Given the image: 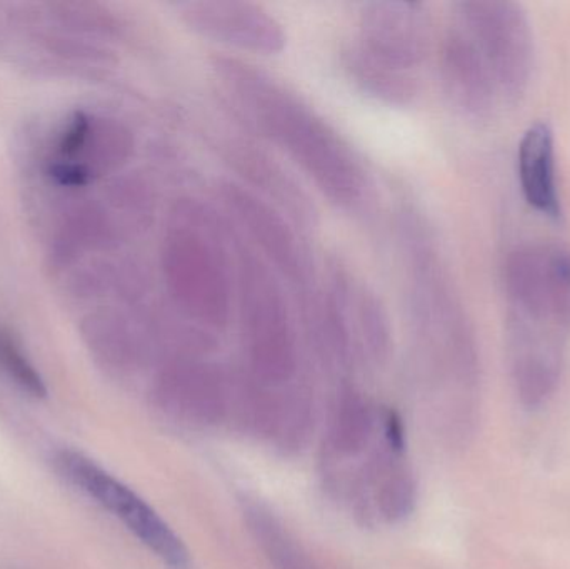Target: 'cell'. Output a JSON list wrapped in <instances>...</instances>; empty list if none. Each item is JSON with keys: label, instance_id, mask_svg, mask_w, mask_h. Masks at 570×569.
<instances>
[{"label": "cell", "instance_id": "9a60e30c", "mask_svg": "<svg viewBox=\"0 0 570 569\" xmlns=\"http://www.w3.org/2000/svg\"><path fill=\"white\" fill-rule=\"evenodd\" d=\"M381 413L354 384L344 383L328 411L327 447L334 457L354 458L371 447Z\"/></svg>", "mask_w": 570, "mask_h": 569}, {"label": "cell", "instance_id": "6da1fadb", "mask_svg": "<svg viewBox=\"0 0 570 569\" xmlns=\"http://www.w3.org/2000/svg\"><path fill=\"white\" fill-rule=\"evenodd\" d=\"M220 86L254 126L327 197L351 216H364L374 204L371 174L351 144L301 96L269 72L236 57L210 62Z\"/></svg>", "mask_w": 570, "mask_h": 569}, {"label": "cell", "instance_id": "2e32d148", "mask_svg": "<svg viewBox=\"0 0 570 569\" xmlns=\"http://www.w3.org/2000/svg\"><path fill=\"white\" fill-rule=\"evenodd\" d=\"M342 69L361 92L385 106L404 109L417 99L419 87L412 73L401 72L379 62L358 43L342 52Z\"/></svg>", "mask_w": 570, "mask_h": 569}, {"label": "cell", "instance_id": "9c48e42d", "mask_svg": "<svg viewBox=\"0 0 570 569\" xmlns=\"http://www.w3.org/2000/svg\"><path fill=\"white\" fill-rule=\"evenodd\" d=\"M217 190L230 216L256 244L261 257L291 283L307 286L311 261L295 233V224L283 210L236 180H220Z\"/></svg>", "mask_w": 570, "mask_h": 569}, {"label": "cell", "instance_id": "3957f363", "mask_svg": "<svg viewBox=\"0 0 570 569\" xmlns=\"http://www.w3.org/2000/svg\"><path fill=\"white\" fill-rule=\"evenodd\" d=\"M220 227L203 204L177 200L160 253L174 307L207 333L226 330L236 306V271Z\"/></svg>", "mask_w": 570, "mask_h": 569}, {"label": "cell", "instance_id": "30bf717a", "mask_svg": "<svg viewBox=\"0 0 570 569\" xmlns=\"http://www.w3.org/2000/svg\"><path fill=\"white\" fill-rule=\"evenodd\" d=\"M358 46L379 62L412 73L431 50V17L424 3L379 0L361 7Z\"/></svg>", "mask_w": 570, "mask_h": 569}, {"label": "cell", "instance_id": "ffe728a7", "mask_svg": "<svg viewBox=\"0 0 570 569\" xmlns=\"http://www.w3.org/2000/svg\"><path fill=\"white\" fill-rule=\"evenodd\" d=\"M50 177L60 186L82 187L90 183V170L82 164L62 163L49 167Z\"/></svg>", "mask_w": 570, "mask_h": 569}, {"label": "cell", "instance_id": "ac0fdd59", "mask_svg": "<svg viewBox=\"0 0 570 569\" xmlns=\"http://www.w3.org/2000/svg\"><path fill=\"white\" fill-rule=\"evenodd\" d=\"M0 363L27 390L32 391V393H42V383H40L36 371L27 363V360H23L22 353L7 336H0Z\"/></svg>", "mask_w": 570, "mask_h": 569}, {"label": "cell", "instance_id": "5b68a950", "mask_svg": "<svg viewBox=\"0 0 570 569\" xmlns=\"http://www.w3.org/2000/svg\"><path fill=\"white\" fill-rule=\"evenodd\" d=\"M234 271L246 374L274 390L292 386L298 374L297 333L277 273L247 246L237 251Z\"/></svg>", "mask_w": 570, "mask_h": 569}, {"label": "cell", "instance_id": "d6986e66", "mask_svg": "<svg viewBox=\"0 0 570 569\" xmlns=\"http://www.w3.org/2000/svg\"><path fill=\"white\" fill-rule=\"evenodd\" d=\"M90 136V119L86 114L77 112L66 133L60 137L59 153L63 157H73L87 146Z\"/></svg>", "mask_w": 570, "mask_h": 569}, {"label": "cell", "instance_id": "5bb4252c", "mask_svg": "<svg viewBox=\"0 0 570 569\" xmlns=\"http://www.w3.org/2000/svg\"><path fill=\"white\" fill-rule=\"evenodd\" d=\"M519 183L532 209L551 219H561L562 204L556 176L554 133L548 122H535L519 144Z\"/></svg>", "mask_w": 570, "mask_h": 569}, {"label": "cell", "instance_id": "7a4b0ae2", "mask_svg": "<svg viewBox=\"0 0 570 569\" xmlns=\"http://www.w3.org/2000/svg\"><path fill=\"white\" fill-rule=\"evenodd\" d=\"M505 337L512 384L529 410L558 390L570 336V249L539 243L505 261Z\"/></svg>", "mask_w": 570, "mask_h": 569}, {"label": "cell", "instance_id": "4fadbf2b", "mask_svg": "<svg viewBox=\"0 0 570 569\" xmlns=\"http://www.w3.org/2000/svg\"><path fill=\"white\" fill-rule=\"evenodd\" d=\"M224 159L244 186L283 210L295 226L314 227L317 210L307 194L273 157L244 140H227Z\"/></svg>", "mask_w": 570, "mask_h": 569}, {"label": "cell", "instance_id": "e0dca14e", "mask_svg": "<svg viewBox=\"0 0 570 569\" xmlns=\"http://www.w3.org/2000/svg\"><path fill=\"white\" fill-rule=\"evenodd\" d=\"M243 517L250 537L274 569H321L284 521L257 500L243 501Z\"/></svg>", "mask_w": 570, "mask_h": 569}, {"label": "cell", "instance_id": "8fae6325", "mask_svg": "<svg viewBox=\"0 0 570 569\" xmlns=\"http://www.w3.org/2000/svg\"><path fill=\"white\" fill-rule=\"evenodd\" d=\"M177 16L197 36L244 52L276 56L287 36L283 23L263 6L236 0H189L176 3Z\"/></svg>", "mask_w": 570, "mask_h": 569}, {"label": "cell", "instance_id": "277c9868", "mask_svg": "<svg viewBox=\"0 0 570 569\" xmlns=\"http://www.w3.org/2000/svg\"><path fill=\"white\" fill-rule=\"evenodd\" d=\"M397 230L417 334L435 363L468 390L475 383L474 347L434 237L412 209L399 214Z\"/></svg>", "mask_w": 570, "mask_h": 569}, {"label": "cell", "instance_id": "8992f818", "mask_svg": "<svg viewBox=\"0 0 570 569\" xmlns=\"http://www.w3.org/2000/svg\"><path fill=\"white\" fill-rule=\"evenodd\" d=\"M455 23L488 67L501 102L518 104L534 70V33L521 3L465 0L455 6Z\"/></svg>", "mask_w": 570, "mask_h": 569}, {"label": "cell", "instance_id": "52a82bcc", "mask_svg": "<svg viewBox=\"0 0 570 569\" xmlns=\"http://www.w3.org/2000/svg\"><path fill=\"white\" fill-rule=\"evenodd\" d=\"M57 464L73 487L117 518L167 568L190 569V555L184 541L136 491L82 454L67 451L60 454Z\"/></svg>", "mask_w": 570, "mask_h": 569}, {"label": "cell", "instance_id": "ba28073f", "mask_svg": "<svg viewBox=\"0 0 570 569\" xmlns=\"http://www.w3.org/2000/svg\"><path fill=\"white\" fill-rule=\"evenodd\" d=\"M236 376L206 356L177 357L164 364L156 384L160 410L196 428L233 420Z\"/></svg>", "mask_w": 570, "mask_h": 569}, {"label": "cell", "instance_id": "7c38bea8", "mask_svg": "<svg viewBox=\"0 0 570 569\" xmlns=\"http://www.w3.org/2000/svg\"><path fill=\"white\" fill-rule=\"evenodd\" d=\"M441 80L451 106L469 119H488L502 104L488 67L455 22L442 43Z\"/></svg>", "mask_w": 570, "mask_h": 569}]
</instances>
